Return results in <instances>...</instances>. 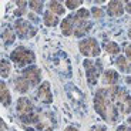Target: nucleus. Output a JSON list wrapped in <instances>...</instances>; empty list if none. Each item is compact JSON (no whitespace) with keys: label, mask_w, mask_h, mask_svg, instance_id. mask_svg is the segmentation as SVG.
<instances>
[{"label":"nucleus","mask_w":131,"mask_h":131,"mask_svg":"<svg viewBox=\"0 0 131 131\" xmlns=\"http://www.w3.org/2000/svg\"><path fill=\"white\" fill-rule=\"evenodd\" d=\"M125 54H127V57H128V59L131 60V46H130V47H127V49H125Z\"/></svg>","instance_id":"18"},{"label":"nucleus","mask_w":131,"mask_h":131,"mask_svg":"<svg viewBox=\"0 0 131 131\" xmlns=\"http://www.w3.org/2000/svg\"><path fill=\"white\" fill-rule=\"evenodd\" d=\"M29 80L24 79V77H20V79H17L16 81H14V87H16V90H19L20 93H24L27 91V89H29Z\"/></svg>","instance_id":"6"},{"label":"nucleus","mask_w":131,"mask_h":131,"mask_svg":"<svg viewBox=\"0 0 131 131\" xmlns=\"http://www.w3.org/2000/svg\"><path fill=\"white\" fill-rule=\"evenodd\" d=\"M30 6H31L33 10H37V12H40V10H41L43 3H41V2H30Z\"/></svg>","instance_id":"15"},{"label":"nucleus","mask_w":131,"mask_h":131,"mask_svg":"<svg viewBox=\"0 0 131 131\" xmlns=\"http://www.w3.org/2000/svg\"><path fill=\"white\" fill-rule=\"evenodd\" d=\"M66 3H67V7H69V9H75L81 2H66Z\"/></svg>","instance_id":"17"},{"label":"nucleus","mask_w":131,"mask_h":131,"mask_svg":"<svg viewBox=\"0 0 131 131\" xmlns=\"http://www.w3.org/2000/svg\"><path fill=\"white\" fill-rule=\"evenodd\" d=\"M49 7H50V10L56 12L57 14H63V12H64V7H63L60 3H57V2H50Z\"/></svg>","instance_id":"11"},{"label":"nucleus","mask_w":131,"mask_h":131,"mask_svg":"<svg viewBox=\"0 0 131 131\" xmlns=\"http://www.w3.org/2000/svg\"><path fill=\"white\" fill-rule=\"evenodd\" d=\"M37 97L43 101H50V89H49V84H43L40 85L39 91H37Z\"/></svg>","instance_id":"5"},{"label":"nucleus","mask_w":131,"mask_h":131,"mask_svg":"<svg viewBox=\"0 0 131 131\" xmlns=\"http://www.w3.org/2000/svg\"><path fill=\"white\" fill-rule=\"evenodd\" d=\"M66 131H77V130H75V128H73V127H70V128H67Z\"/></svg>","instance_id":"19"},{"label":"nucleus","mask_w":131,"mask_h":131,"mask_svg":"<svg viewBox=\"0 0 131 131\" xmlns=\"http://www.w3.org/2000/svg\"><path fill=\"white\" fill-rule=\"evenodd\" d=\"M7 74H9V66H7L6 61H3V63H2V75L6 77Z\"/></svg>","instance_id":"16"},{"label":"nucleus","mask_w":131,"mask_h":131,"mask_svg":"<svg viewBox=\"0 0 131 131\" xmlns=\"http://www.w3.org/2000/svg\"><path fill=\"white\" fill-rule=\"evenodd\" d=\"M12 59H13V61H16L17 64H27V63H31L33 60H34V56H33L29 50L23 49V47H19L16 51H13Z\"/></svg>","instance_id":"1"},{"label":"nucleus","mask_w":131,"mask_h":131,"mask_svg":"<svg viewBox=\"0 0 131 131\" xmlns=\"http://www.w3.org/2000/svg\"><path fill=\"white\" fill-rule=\"evenodd\" d=\"M103 81L107 83V84H114V83L117 81V73H114L113 70L105 71L104 77H103Z\"/></svg>","instance_id":"9"},{"label":"nucleus","mask_w":131,"mask_h":131,"mask_svg":"<svg viewBox=\"0 0 131 131\" xmlns=\"http://www.w3.org/2000/svg\"><path fill=\"white\" fill-rule=\"evenodd\" d=\"M130 123H131V121H130Z\"/></svg>","instance_id":"22"},{"label":"nucleus","mask_w":131,"mask_h":131,"mask_svg":"<svg viewBox=\"0 0 131 131\" xmlns=\"http://www.w3.org/2000/svg\"><path fill=\"white\" fill-rule=\"evenodd\" d=\"M44 21H46L47 26H54V24L57 23V17L53 13H49V12H47L46 17H44Z\"/></svg>","instance_id":"12"},{"label":"nucleus","mask_w":131,"mask_h":131,"mask_svg":"<svg viewBox=\"0 0 131 131\" xmlns=\"http://www.w3.org/2000/svg\"><path fill=\"white\" fill-rule=\"evenodd\" d=\"M107 51L110 53H118V46L114 43H108L107 44Z\"/></svg>","instance_id":"14"},{"label":"nucleus","mask_w":131,"mask_h":131,"mask_svg":"<svg viewBox=\"0 0 131 131\" xmlns=\"http://www.w3.org/2000/svg\"><path fill=\"white\" fill-rule=\"evenodd\" d=\"M80 50H81L83 54L85 56H97L100 53V49H98V44L94 39H85L80 43Z\"/></svg>","instance_id":"2"},{"label":"nucleus","mask_w":131,"mask_h":131,"mask_svg":"<svg viewBox=\"0 0 131 131\" xmlns=\"http://www.w3.org/2000/svg\"><path fill=\"white\" fill-rule=\"evenodd\" d=\"M130 37H131V29H130Z\"/></svg>","instance_id":"21"},{"label":"nucleus","mask_w":131,"mask_h":131,"mask_svg":"<svg viewBox=\"0 0 131 131\" xmlns=\"http://www.w3.org/2000/svg\"><path fill=\"white\" fill-rule=\"evenodd\" d=\"M127 10H128V12H131V3L127 4Z\"/></svg>","instance_id":"20"},{"label":"nucleus","mask_w":131,"mask_h":131,"mask_svg":"<svg viewBox=\"0 0 131 131\" xmlns=\"http://www.w3.org/2000/svg\"><path fill=\"white\" fill-rule=\"evenodd\" d=\"M117 64H118V67L121 70H127L128 69V66H127V60L124 59V57H120V59L117 60Z\"/></svg>","instance_id":"13"},{"label":"nucleus","mask_w":131,"mask_h":131,"mask_svg":"<svg viewBox=\"0 0 131 131\" xmlns=\"http://www.w3.org/2000/svg\"><path fill=\"white\" fill-rule=\"evenodd\" d=\"M17 111L21 115H26L31 111V103L27 100V98H21L19 100V105H17Z\"/></svg>","instance_id":"4"},{"label":"nucleus","mask_w":131,"mask_h":131,"mask_svg":"<svg viewBox=\"0 0 131 131\" xmlns=\"http://www.w3.org/2000/svg\"><path fill=\"white\" fill-rule=\"evenodd\" d=\"M73 24H74V19H73V17H67V19L63 21V24H61L63 33H64V34H71Z\"/></svg>","instance_id":"8"},{"label":"nucleus","mask_w":131,"mask_h":131,"mask_svg":"<svg viewBox=\"0 0 131 131\" xmlns=\"http://www.w3.org/2000/svg\"><path fill=\"white\" fill-rule=\"evenodd\" d=\"M108 12H110L111 14H117V16H120V14L123 13V4L120 3V2H110Z\"/></svg>","instance_id":"7"},{"label":"nucleus","mask_w":131,"mask_h":131,"mask_svg":"<svg viewBox=\"0 0 131 131\" xmlns=\"http://www.w3.org/2000/svg\"><path fill=\"white\" fill-rule=\"evenodd\" d=\"M23 77L29 80L30 84H37L39 77H40V73H39V70H37V69H29V70H26V71H24Z\"/></svg>","instance_id":"3"},{"label":"nucleus","mask_w":131,"mask_h":131,"mask_svg":"<svg viewBox=\"0 0 131 131\" xmlns=\"http://www.w3.org/2000/svg\"><path fill=\"white\" fill-rule=\"evenodd\" d=\"M9 103H10V94H9V91H7L6 84L2 83V104L9 105Z\"/></svg>","instance_id":"10"}]
</instances>
